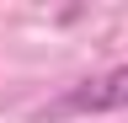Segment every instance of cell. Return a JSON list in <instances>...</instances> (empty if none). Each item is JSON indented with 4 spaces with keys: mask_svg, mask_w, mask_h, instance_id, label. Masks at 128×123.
Listing matches in <instances>:
<instances>
[{
    "mask_svg": "<svg viewBox=\"0 0 128 123\" xmlns=\"http://www.w3.org/2000/svg\"><path fill=\"white\" fill-rule=\"evenodd\" d=\"M123 107H128V64L75 80L64 96H54L48 107H38L32 118H38V123H59V118H102V112H123Z\"/></svg>",
    "mask_w": 128,
    "mask_h": 123,
    "instance_id": "6da1fadb",
    "label": "cell"
}]
</instances>
